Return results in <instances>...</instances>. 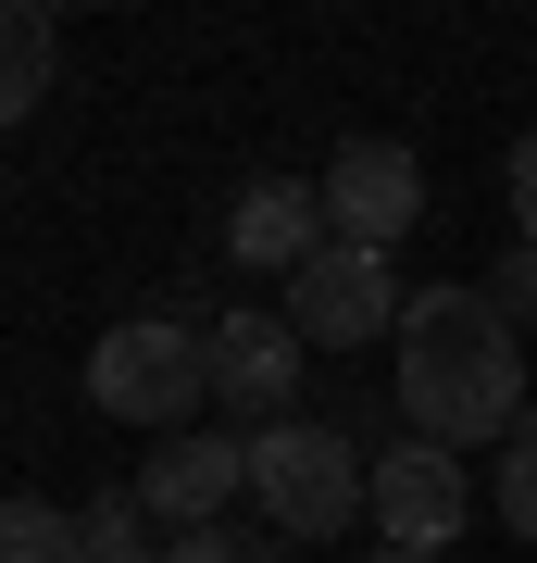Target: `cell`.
I'll return each instance as SVG.
<instances>
[{
  "mask_svg": "<svg viewBox=\"0 0 537 563\" xmlns=\"http://www.w3.org/2000/svg\"><path fill=\"white\" fill-rule=\"evenodd\" d=\"M88 401L113 413V426L188 439V413L213 401V325H176V313H125V325H100V351H88Z\"/></svg>",
  "mask_w": 537,
  "mask_h": 563,
  "instance_id": "cell-3",
  "label": "cell"
},
{
  "mask_svg": "<svg viewBox=\"0 0 537 563\" xmlns=\"http://www.w3.org/2000/svg\"><path fill=\"white\" fill-rule=\"evenodd\" d=\"M225 251H238L250 276H300L313 251H338V225H325V188H288V176L238 188V213H225Z\"/></svg>",
  "mask_w": 537,
  "mask_h": 563,
  "instance_id": "cell-9",
  "label": "cell"
},
{
  "mask_svg": "<svg viewBox=\"0 0 537 563\" xmlns=\"http://www.w3.org/2000/svg\"><path fill=\"white\" fill-rule=\"evenodd\" d=\"M51 13H38V0H13V13H0V113H38L51 101Z\"/></svg>",
  "mask_w": 537,
  "mask_h": 563,
  "instance_id": "cell-11",
  "label": "cell"
},
{
  "mask_svg": "<svg viewBox=\"0 0 537 563\" xmlns=\"http://www.w3.org/2000/svg\"><path fill=\"white\" fill-rule=\"evenodd\" d=\"M400 413H413L425 451L513 439L537 413L525 401V339L488 288H413V313H400Z\"/></svg>",
  "mask_w": 537,
  "mask_h": 563,
  "instance_id": "cell-1",
  "label": "cell"
},
{
  "mask_svg": "<svg viewBox=\"0 0 537 563\" xmlns=\"http://www.w3.org/2000/svg\"><path fill=\"white\" fill-rule=\"evenodd\" d=\"M138 501H150L163 539L225 526V501H250V426H188V439H163L138 463Z\"/></svg>",
  "mask_w": 537,
  "mask_h": 563,
  "instance_id": "cell-5",
  "label": "cell"
},
{
  "mask_svg": "<svg viewBox=\"0 0 537 563\" xmlns=\"http://www.w3.org/2000/svg\"><path fill=\"white\" fill-rule=\"evenodd\" d=\"M362 563H438V551H388V539H376V551H362Z\"/></svg>",
  "mask_w": 537,
  "mask_h": 563,
  "instance_id": "cell-17",
  "label": "cell"
},
{
  "mask_svg": "<svg viewBox=\"0 0 537 563\" xmlns=\"http://www.w3.org/2000/svg\"><path fill=\"white\" fill-rule=\"evenodd\" d=\"M276 313H288L313 351H376V325H400L413 301H400L388 251H350V239H338V251H313V263L288 276V301H276Z\"/></svg>",
  "mask_w": 537,
  "mask_h": 563,
  "instance_id": "cell-4",
  "label": "cell"
},
{
  "mask_svg": "<svg viewBox=\"0 0 537 563\" xmlns=\"http://www.w3.org/2000/svg\"><path fill=\"white\" fill-rule=\"evenodd\" d=\"M488 501H500V526H513V539H537V413L513 426V439H500V476H488Z\"/></svg>",
  "mask_w": 537,
  "mask_h": 563,
  "instance_id": "cell-13",
  "label": "cell"
},
{
  "mask_svg": "<svg viewBox=\"0 0 537 563\" xmlns=\"http://www.w3.org/2000/svg\"><path fill=\"white\" fill-rule=\"evenodd\" d=\"M462 514H476V476H462V451H425V439L376 451V539H388V551H450V539H462Z\"/></svg>",
  "mask_w": 537,
  "mask_h": 563,
  "instance_id": "cell-8",
  "label": "cell"
},
{
  "mask_svg": "<svg viewBox=\"0 0 537 563\" xmlns=\"http://www.w3.org/2000/svg\"><path fill=\"white\" fill-rule=\"evenodd\" d=\"M513 225H525V239H537V125H525V139H513Z\"/></svg>",
  "mask_w": 537,
  "mask_h": 563,
  "instance_id": "cell-16",
  "label": "cell"
},
{
  "mask_svg": "<svg viewBox=\"0 0 537 563\" xmlns=\"http://www.w3.org/2000/svg\"><path fill=\"white\" fill-rule=\"evenodd\" d=\"M176 563H288L276 526H200V539H176Z\"/></svg>",
  "mask_w": 537,
  "mask_h": 563,
  "instance_id": "cell-14",
  "label": "cell"
},
{
  "mask_svg": "<svg viewBox=\"0 0 537 563\" xmlns=\"http://www.w3.org/2000/svg\"><path fill=\"white\" fill-rule=\"evenodd\" d=\"M76 563H176V539H163V526H150V501H138V488H100V501L76 514Z\"/></svg>",
  "mask_w": 537,
  "mask_h": 563,
  "instance_id": "cell-10",
  "label": "cell"
},
{
  "mask_svg": "<svg viewBox=\"0 0 537 563\" xmlns=\"http://www.w3.org/2000/svg\"><path fill=\"white\" fill-rule=\"evenodd\" d=\"M313 188H325V225H338L350 251H400L425 225V163L400 151V139H350Z\"/></svg>",
  "mask_w": 537,
  "mask_h": 563,
  "instance_id": "cell-6",
  "label": "cell"
},
{
  "mask_svg": "<svg viewBox=\"0 0 537 563\" xmlns=\"http://www.w3.org/2000/svg\"><path fill=\"white\" fill-rule=\"evenodd\" d=\"M300 325L288 313H262V301H238V313H213V401L238 413V426H288V401H300Z\"/></svg>",
  "mask_w": 537,
  "mask_h": 563,
  "instance_id": "cell-7",
  "label": "cell"
},
{
  "mask_svg": "<svg viewBox=\"0 0 537 563\" xmlns=\"http://www.w3.org/2000/svg\"><path fill=\"white\" fill-rule=\"evenodd\" d=\"M88 539H76V514L63 501H13L0 514V563H76Z\"/></svg>",
  "mask_w": 537,
  "mask_h": 563,
  "instance_id": "cell-12",
  "label": "cell"
},
{
  "mask_svg": "<svg viewBox=\"0 0 537 563\" xmlns=\"http://www.w3.org/2000/svg\"><path fill=\"white\" fill-rule=\"evenodd\" d=\"M250 501H262V526H276L288 551H313V539H350V526L376 514L362 439H350V426H313V413H288V426H250Z\"/></svg>",
  "mask_w": 537,
  "mask_h": 563,
  "instance_id": "cell-2",
  "label": "cell"
},
{
  "mask_svg": "<svg viewBox=\"0 0 537 563\" xmlns=\"http://www.w3.org/2000/svg\"><path fill=\"white\" fill-rule=\"evenodd\" d=\"M488 301H500V313H513V325L537 313V239H513V251H500V263H488Z\"/></svg>",
  "mask_w": 537,
  "mask_h": 563,
  "instance_id": "cell-15",
  "label": "cell"
}]
</instances>
